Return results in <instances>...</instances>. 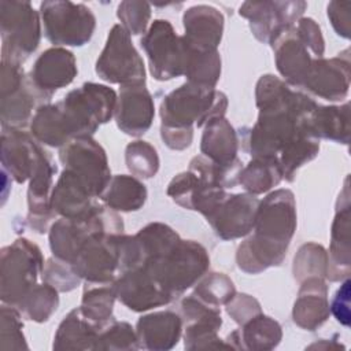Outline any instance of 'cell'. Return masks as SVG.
<instances>
[{
    "label": "cell",
    "instance_id": "34",
    "mask_svg": "<svg viewBox=\"0 0 351 351\" xmlns=\"http://www.w3.org/2000/svg\"><path fill=\"white\" fill-rule=\"evenodd\" d=\"M30 133L38 143L49 147L60 148L71 140L58 103L37 107L30 122Z\"/></svg>",
    "mask_w": 351,
    "mask_h": 351
},
{
    "label": "cell",
    "instance_id": "28",
    "mask_svg": "<svg viewBox=\"0 0 351 351\" xmlns=\"http://www.w3.org/2000/svg\"><path fill=\"white\" fill-rule=\"evenodd\" d=\"M85 184L70 170L63 169L52 188L51 208L63 218H81L96 204Z\"/></svg>",
    "mask_w": 351,
    "mask_h": 351
},
{
    "label": "cell",
    "instance_id": "22",
    "mask_svg": "<svg viewBox=\"0 0 351 351\" xmlns=\"http://www.w3.org/2000/svg\"><path fill=\"white\" fill-rule=\"evenodd\" d=\"M350 228H351V207L348 177L346 178L343 191L339 195L336 214L330 232V247L328 252L326 278L336 282L348 277L351 269L350 254Z\"/></svg>",
    "mask_w": 351,
    "mask_h": 351
},
{
    "label": "cell",
    "instance_id": "42",
    "mask_svg": "<svg viewBox=\"0 0 351 351\" xmlns=\"http://www.w3.org/2000/svg\"><path fill=\"white\" fill-rule=\"evenodd\" d=\"M136 329L125 321L111 319L100 330L95 350H138Z\"/></svg>",
    "mask_w": 351,
    "mask_h": 351
},
{
    "label": "cell",
    "instance_id": "36",
    "mask_svg": "<svg viewBox=\"0 0 351 351\" xmlns=\"http://www.w3.org/2000/svg\"><path fill=\"white\" fill-rule=\"evenodd\" d=\"M319 151V140L299 134L291 140L278 154L277 159L282 170V178L293 181L296 171L310 160H313Z\"/></svg>",
    "mask_w": 351,
    "mask_h": 351
},
{
    "label": "cell",
    "instance_id": "45",
    "mask_svg": "<svg viewBox=\"0 0 351 351\" xmlns=\"http://www.w3.org/2000/svg\"><path fill=\"white\" fill-rule=\"evenodd\" d=\"M117 16L129 34L137 36L147 30L151 18V5L145 1H122L117 8Z\"/></svg>",
    "mask_w": 351,
    "mask_h": 351
},
{
    "label": "cell",
    "instance_id": "19",
    "mask_svg": "<svg viewBox=\"0 0 351 351\" xmlns=\"http://www.w3.org/2000/svg\"><path fill=\"white\" fill-rule=\"evenodd\" d=\"M48 154L32 134L18 128H3L1 165L3 170L19 184L30 180L40 162Z\"/></svg>",
    "mask_w": 351,
    "mask_h": 351
},
{
    "label": "cell",
    "instance_id": "31",
    "mask_svg": "<svg viewBox=\"0 0 351 351\" xmlns=\"http://www.w3.org/2000/svg\"><path fill=\"white\" fill-rule=\"evenodd\" d=\"M239 140L236 130L225 118H214L204 125L200 141L202 155L218 165H229L237 159Z\"/></svg>",
    "mask_w": 351,
    "mask_h": 351
},
{
    "label": "cell",
    "instance_id": "15",
    "mask_svg": "<svg viewBox=\"0 0 351 351\" xmlns=\"http://www.w3.org/2000/svg\"><path fill=\"white\" fill-rule=\"evenodd\" d=\"M306 8V1H245L239 14L250 21L256 40L270 44L282 29L293 26Z\"/></svg>",
    "mask_w": 351,
    "mask_h": 351
},
{
    "label": "cell",
    "instance_id": "5",
    "mask_svg": "<svg viewBox=\"0 0 351 351\" xmlns=\"http://www.w3.org/2000/svg\"><path fill=\"white\" fill-rule=\"evenodd\" d=\"M123 232V221L115 210L104 203L81 218H59L49 228V248L55 258L71 263L81 245L96 233L118 234Z\"/></svg>",
    "mask_w": 351,
    "mask_h": 351
},
{
    "label": "cell",
    "instance_id": "51",
    "mask_svg": "<svg viewBox=\"0 0 351 351\" xmlns=\"http://www.w3.org/2000/svg\"><path fill=\"white\" fill-rule=\"evenodd\" d=\"M160 137L170 149L182 151L191 145L193 140V129H173L160 126Z\"/></svg>",
    "mask_w": 351,
    "mask_h": 351
},
{
    "label": "cell",
    "instance_id": "47",
    "mask_svg": "<svg viewBox=\"0 0 351 351\" xmlns=\"http://www.w3.org/2000/svg\"><path fill=\"white\" fill-rule=\"evenodd\" d=\"M226 313L239 325L245 324L255 315L262 313L259 302L248 293H234V296L225 304Z\"/></svg>",
    "mask_w": 351,
    "mask_h": 351
},
{
    "label": "cell",
    "instance_id": "17",
    "mask_svg": "<svg viewBox=\"0 0 351 351\" xmlns=\"http://www.w3.org/2000/svg\"><path fill=\"white\" fill-rule=\"evenodd\" d=\"M117 299L129 310L143 313L173 302V296L144 267L121 273L114 281Z\"/></svg>",
    "mask_w": 351,
    "mask_h": 351
},
{
    "label": "cell",
    "instance_id": "6",
    "mask_svg": "<svg viewBox=\"0 0 351 351\" xmlns=\"http://www.w3.org/2000/svg\"><path fill=\"white\" fill-rule=\"evenodd\" d=\"M44 270V256L37 244L25 237L1 250L0 296L4 304L16 306L37 284Z\"/></svg>",
    "mask_w": 351,
    "mask_h": 351
},
{
    "label": "cell",
    "instance_id": "14",
    "mask_svg": "<svg viewBox=\"0 0 351 351\" xmlns=\"http://www.w3.org/2000/svg\"><path fill=\"white\" fill-rule=\"evenodd\" d=\"M180 313L185 325V350L230 348L218 336L222 326L219 307L207 304L192 293L180 302Z\"/></svg>",
    "mask_w": 351,
    "mask_h": 351
},
{
    "label": "cell",
    "instance_id": "11",
    "mask_svg": "<svg viewBox=\"0 0 351 351\" xmlns=\"http://www.w3.org/2000/svg\"><path fill=\"white\" fill-rule=\"evenodd\" d=\"M1 126L23 128L32 121L33 110L49 101L32 84L22 66L1 62Z\"/></svg>",
    "mask_w": 351,
    "mask_h": 351
},
{
    "label": "cell",
    "instance_id": "46",
    "mask_svg": "<svg viewBox=\"0 0 351 351\" xmlns=\"http://www.w3.org/2000/svg\"><path fill=\"white\" fill-rule=\"evenodd\" d=\"M44 282L52 285L59 292H70L80 285L81 278L73 270L71 263L59 258H49L43 270Z\"/></svg>",
    "mask_w": 351,
    "mask_h": 351
},
{
    "label": "cell",
    "instance_id": "32",
    "mask_svg": "<svg viewBox=\"0 0 351 351\" xmlns=\"http://www.w3.org/2000/svg\"><path fill=\"white\" fill-rule=\"evenodd\" d=\"M147 188L134 176L117 174L112 176L104 192L100 195V200L115 211H137L147 200Z\"/></svg>",
    "mask_w": 351,
    "mask_h": 351
},
{
    "label": "cell",
    "instance_id": "30",
    "mask_svg": "<svg viewBox=\"0 0 351 351\" xmlns=\"http://www.w3.org/2000/svg\"><path fill=\"white\" fill-rule=\"evenodd\" d=\"M104 326V325H103ZM101 325L86 318L81 308H73L59 324L53 350H95Z\"/></svg>",
    "mask_w": 351,
    "mask_h": 351
},
{
    "label": "cell",
    "instance_id": "26",
    "mask_svg": "<svg viewBox=\"0 0 351 351\" xmlns=\"http://www.w3.org/2000/svg\"><path fill=\"white\" fill-rule=\"evenodd\" d=\"M328 285L325 278L308 277L302 281L293 304V322L306 330H315L329 318Z\"/></svg>",
    "mask_w": 351,
    "mask_h": 351
},
{
    "label": "cell",
    "instance_id": "40",
    "mask_svg": "<svg viewBox=\"0 0 351 351\" xmlns=\"http://www.w3.org/2000/svg\"><path fill=\"white\" fill-rule=\"evenodd\" d=\"M328 252L317 243H306L293 258V276L302 282L308 277L326 278Z\"/></svg>",
    "mask_w": 351,
    "mask_h": 351
},
{
    "label": "cell",
    "instance_id": "18",
    "mask_svg": "<svg viewBox=\"0 0 351 351\" xmlns=\"http://www.w3.org/2000/svg\"><path fill=\"white\" fill-rule=\"evenodd\" d=\"M350 78V51L344 49L330 59L315 58L302 88L317 97L340 101L348 95Z\"/></svg>",
    "mask_w": 351,
    "mask_h": 351
},
{
    "label": "cell",
    "instance_id": "1",
    "mask_svg": "<svg viewBox=\"0 0 351 351\" xmlns=\"http://www.w3.org/2000/svg\"><path fill=\"white\" fill-rule=\"evenodd\" d=\"M296 230V202L292 191L277 189L259 200L252 234L236 252L240 270L258 274L280 266Z\"/></svg>",
    "mask_w": 351,
    "mask_h": 351
},
{
    "label": "cell",
    "instance_id": "37",
    "mask_svg": "<svg viewBox=\"0 0 351 351\" xmlns=\"http://www.w3.org/2000/svg\"><path fill=\"white\" fill-rule=\"evenodd\" d=\"M134 236L138 241L144 265L148 261L166 254L181 240L176 230L162 222H151Z\"/></svg>",
    "mask_w": 351,
    "mask_h": 351
},
{
    "label": "cell",
    "instance_id": "27",
    "mask_svg": "<svg viewBox=\"0 0 351 351\" xmlns=\"http://www.w3.org/2000/svg\"><path fill=\"white\" fill-rule=\"evenodd\" d=\"M136 333L140 348L166 351L173 348L182 335V318L171 310L155 311L138 318Z\"/></svg>",
    "mask_w": 351,
    "mask_h": 351
},
{
    "label": "cell",
    "instance_id": "23",
    "mask_svg": "<svg viewBox=\"0 0 351 351\" xmlns=\"http://www.w3.org/2000/svg\"><path fill=\"white\" fill-rule=\"evenodd\" d=\"M115 122L125 134L140 137L152 125L155 104L145 85H123L115 107Z\"/></svg>",
    "mask_w": 351,
    "mask_h": 351
},
{
    "label": "cell",
    "instance_id": "49",
    "mask_svg": "<svg viewBox=\"0 0 351 351\" xmlns=\"http://www.w3.org/2000/svg\"><path fill=\"white\" fill-rule=\"evenodd\" d=\"M350 285L351 281L350 278H344L339 289L332 298V302L329 304V310L336 318L337 322H340L343 326H350L351 321V311H350Z\"/></svg>",
    "mask_w": 351,
    "mask_h": 351
},
{
    "label": "cell",
    "instance_id": "43",
    "mask_svg": "<svg viewBox=\"0 0 351 351\" xmlns=\"http://www.w3.org/2000/svg\"><path fill=\"white\" fill-rule=\"evenodd\" d=\"M234 293L236 288L233 281L226 274L217 271L203 276L193 291L195 296L215 307L226 304L234 296Z\"/></svg>",
    "mask_w": 351,
    "mask_h": 351
},
{
    "label": "cell",
    "instance_id": "12",
    "mask_svg": "<svg viewBox=\"0 0 351 351\" xmlns=\"http://www.w3.org/2000/svg\"><path fill=\"white\" fill-rule=\"evenodd\" d=\"M59 160L85 184L93 197H100L112 177L107 154L92 136L69 140L60 147Z\"/></svg>",
    "mask_w": 351,
    "mask_h": 351
},
{
    "label": "cell",
    "instance_id": "13",
    "mask_svg": "<svg viewBox=\"0 0 351 351\" xmlns=\"http://www.w3.org/2000/svg\"><path fill=\"white\" fill-rule=\"evenodd\" d=\"M118 234H92L71 262L75 274L86 282H114L119 276L121 252Z\"/></svg>",
    "mask_w": 351,
    "mask_h": 351
},
{
    "label": "cell",
    "instance_id": "35",
    "mask_svg": "<svg viewBox=\"0 0 351 351\" xmlns=\"http://www.w3.org/2000/svg\"><path fill=\"white\" fill-rule=\"evenodd\" d=\"M117 299L114 282H86L81 299V311L90 321L106 325L111 321Z\"/></svg>",
    "mask_w": 351,
    "mask_h": 351
},
{
    "label": "cell",
    "instance_id": "41",
    "mask_svg": "<svg viewBox=\"0 0 351 351\" xmlns=\"http://www.w3.org/2000/svg\"><path fill=\"white\" fill-rule=\"evenodd\" d=\"M125 162L129 171L137 178H152L159 170V156L148 141L136 140L126 145Z\"/></svg>",
    "mask_w": 351,
    "mask_h": 351
},
{
    "label": "cell",
    "instance_id": "48",
    "mask_svg": "<svg viewBox=\"0 0 351 351\" xmlns=\"http://www.w3.org/2000/svg\"><path fill=\"white\" fill-rule=\"evenodd\" d=\"M299 36L307 44L314 58H322L325 52V40L319 25L313 18H300L295 25Z\"/></svg>",
    "mask_w": 351,
    "mask_h": 351
},
{
    "label": "cell",
    "instance_id": "52",
    "mask_svg": "<svg viewBox=\"0 0 351 351\" xmlns=\"http://www.w3.org/2000/svg\"><path fill=\"white\" fill-rule=\"evenodd\" d=\"M315 347H318V348H339V347H340V348H346V347H344L343 344H340V343H333V344H332L330 341L328 343L326 339H322L319 344H318V343L311 344L308 348H315Z\"/></svg>",
    "mask_w": 351,
    "mask_h": 351
},
{
    "label": "cell",
    "instance_id": "21",
    "mask_svg": "<svg viewBox=\"0 0 351 351\" xmlns=\"http://www.w3.org/2000/svg\"><path fill=\"white\" fill-rule=\"evenodd\" d=\"M270 45L274 51L278 73L289 85L302 88L315 58L299 36L295 25L282 29L270 41Z\"/></svg>",
    "mask_w": 351,
    "mask_h": 351
},
{
    "label": "cell",
    "instance_id": "16",
    "mask_svg": "<svg viewBox=\"0 0 351 351\" xmlns=\"http://www.w3.org/2000/svg\"><path fill=\"white\" fill-rule=\"evenodd\" d=\"M258 204L259 199L251 193H228L204 218L219 239H240L252 232Z\"/></svg>",
    "mask_w": 351,
    "mask_h": 351
},
{
    "label": "cell",
    "instance_id": "33",
    "mask_svg": "<svg viewBox=\"0 0 351 351\" xmlns=\"http://www.w3.org/2000/svg\"><path fill=\"white\" fill-rule=\"evenodd\" d=\"M281 180L282 170L276 156H254L239 176V184L254 196L270 191Z\"/></svg>",
    "mask_w": 351,
    "mask_h": 351
},
{
    "label": "cell",
    "instance_id": "25",
    "mask_svg": "<svg viewBox=\"0 0 351 351\" xmlns=\"http://www.w3.org/2000/svg\"><path fill=\"white\" fill-rule=\"evenodd\" d=\"M303 134L347 145L350 143V103L340 106L317 104L300 122Z\"/></svg>",
    "mask_w": 351,
    "mask_h": 351
},
{
    "label": "cell",
    "instance_id": "24",
    "mask_svg": "<svg viewBox=\"0 0 351 351\" xmlns=\"http://www.w3.org/2000/svg\"><path fill=\"white\" fill-rule=\"evenodd\" d=\"M223 15L211 5L189 7L182 16L184 40L188 48L199 52L218 51L223 33Z\"/></svg>",
    "mask_w": 351,
    "mask_h": 351
},
{
    "label": "cell",
    "instance_id": "29",
    "mask_svg": "<svg viewBox=\"0 0 351 351\" xmlns=\"http://www.w3.org/2000/svg\"><path fill=\"white\" fill-rule=\"evenodd\" d=\"M282 339L281 325L265 314H258L240 329L228 335V346L236 350L267 351L276 348Z\"/></svg>",
    "mask_w": 351,
    "mask_h": 351
},
{
    "label": "cell",
    "instance_id": "8",
    "mask_svg": "<svg viewBox=\"0 0 351 351\" xmlns=\"http://www.w3.org/2000/svg\"><path fill=\"white\" fill-rule=\"evenodd\" d=\"M40 15L45 37L55 45L82 47L90 41L96 16L89 7L73 1H44Z\"/></svg>",
    "mask_w": 351,
    "mask_h": 351
},
{
    "label": "cell",
    "instance_id": "50",
    "mask_svg": "<svg viewBox=\"0 0 351 351\" xmlns=\"http://www.w3.org/2000/svg\"><path fill=\"white\" fill-rule=\"evenodd\" d=\"M350 1H330L328 4V18L336 34L343 38H350Z\"/></svg>",
    "mask_w": 351,
    "mask_h": 351
},
{
    "label": "cell",
    "instance_id": "3",
    "mask_svg": "<svg viewBox=\"0 0 351 351\" xmlns=\"http://www.w3.org/2000/svg\"><path fill=\"white\" fill-rule=\"evenodd\" d=\"M117 100L112 88L96 82H85L70 90L58 101L70 138L92 136L100 125L107 123L115 114Z\"/></svg>",
    "mask_w": 351,
    "mask_h": 351
},
{
    "label": "cell",
    "instance_id": "2",
    "mask_svg": "<svg viewBox=\"0 0 351 351\" xmlns=\"http://www.w3.org/2000/svg\"><path fill=\"white\" fill-rule=\"evenodd\" d=\"M228 97L223 92L192 82H185L166 95L160 103L162 125L173 129L204 126L214 118L225 117Z\"/></svg>",
    "mask_w": 351,
    "mask_h": 351
},
{
    "label": "cell",
    "instance_id": "38",
    "mask_svg": "<svg viewBox=\"0 0 351 351\" xmlns=\"http://www.w3.org/2000/svg\"><path fill=\"white\" fill-rule=\"evenodd\" d=\"M58 289L44 282L37 284L15 307L25 318L34 322H45L59 306Z\"/></svg>",
    "mask_w": 351,
    "mask_h": 351
},
{
    "label": "cell",
    "instance_id": "10",
    "mask_svg": "<svg viewBox=\"0 0 351 351\" xmlns=\"http://www.w3.org/2000/svg\"><path fill=\"white\" fill-rule=\"evenodd\" d=\"M96 74L110 82L123 85H145L144 60L134 48L130 34L117 23L108 32L106 45L95 66Z\"/></svg>",
    "mask_w": 351,
    "mask_h": 351
},
{
    "label": "cell",
    "instance_id": "7",
    "mask_svg": "<svg viewBox=\"0 0 351 351\" xmlns=\"http://www.w3.org/2000/svg\"><path fill=\"white\" fill-rule=\"evenodd\" d=\"M1 62L22 66L41 37L38 12L27 1H0Z\"/></svg>",
    "mask_w": 351,
    "mask_h": 351
},
{
    "label": "cell",
    "instance_id": "20",
    "mask_svg": "<svg viewBox=\"0 0 351 351\" xmlns=\"http://www.w3.org/2000/svg\"><path fill=\"white\" fill-rule=\"evenodd\" d=\"M77 73L74 53L63 47H52L36 59L29 78L41 95L51 99L55 90L70 85Z\"/></svg>",
    "mask_w": 351,
    "mask_h": 351
},
{
    "label": "cell",
    "instance_id": "39",
    "mask_svg": "<svg viewBox=\"0 0 351 351\" xmlns=\"http://www.w3.org/2000/svg\"><path fill=\"white\" fill-rule=\"evenodd\" d=\"M188 82L215 88L221 77V56L218 51L199 52L189 48L185 74Z\"/></svg>",
    "mask_w": 351,
    "mask_h": 351
},
{
    "label": "cell",
    "instance_id": "4",
    "mask_svg": "<svg viewBox=\"0 0 351 351\" xmlns=\"http://www.w3.org/2000/svg\"><path fill=\"white\" fill-rule=\"evenodd\" d=\"M143 267L176 299L206 274L210 256L200 243L181 239L170 251L148 261Z\"/></svg>",
    "mask_w": 351,
    "mask_h": 351
},
{
    "label": "cell",
    "instance_id": "9",
    "mask_svg": "<svg viewBox=\"0 0 351 351\" xmlns=\"http://www.w3.org/2000/svg\"><path fill=\"white\" fill-rule=\"evenodd\" d=\"M140 44L155 80L169 81L185 74L189 48L169 21L155 19L141 37Z\"/></svg>",
    "mask_w": 351,
    "mask_h": 351
},
{
    "label": "cell",
    "instance_id": "44",
    "mask_svg": "<svg viewBox=\"0 0 351 351\" xmlns=\"http://www.w3.org/2000/svg\"><path fill=\"white\" fill-rule=\"evenodd\" d=\"M23 324L21 313L16 307L4 304L1 306V330H0V348L1 350H26L27 343L22 332Z\"/></svg>",
    "mask_w": 351,
    "mask_h": 351
}]
</instances>
